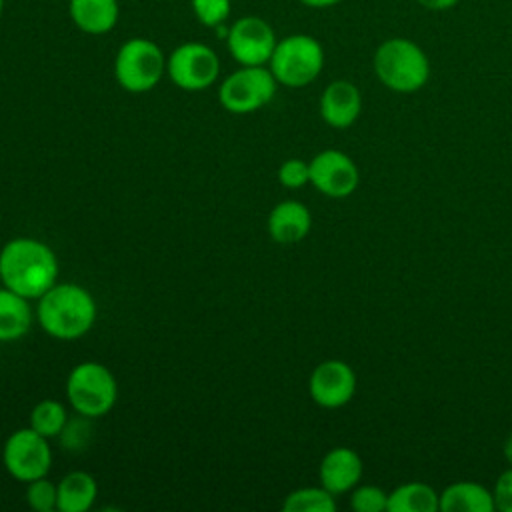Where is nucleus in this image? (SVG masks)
Returning a JSON list of instances; mask_svg holds the SVG:
<instances>
[{
    "label": "nucleus",
    "mask_w": 512,
    "mask_h": 512,
    "mask_svg": "<svg viewBox=\"0 0 512 512\" xmlns=\"http://www.w3.org/2000/svg\"><path fill=\"white\" fill-rule=\"evenodd\" d=\"M374 72L392 92L410 94L428 82L430 60L416 42L408 38H390L374 52Z\"/></svg>",
    "instance_id": "nucleus-3"
},
{
    "label": "nucleus",
    "mask_w": 512,
    "mask_h": 512,
    "mask_svg": "<svg viewBox=\"0 0 512 512\" xmlns=\"http://www.w3.org/2000/svg\"><path fill=\"white\" fill-rule=\"evenodd\" d=\"M494 508L492 492L470 480L454 482L440 492L442 512H492Z\"/></svg>",
    "instance_id": "nucleus-17"
},
{
    "label": "nucleus",
    "mask_w": 512,
    "mask_h": 512,
    "mask_svg": "<svg viewBox=\"0 0 512 512\" xmlns=\"http://www.w3.org/2000/svg\"><path fill=\"white\" fill-rule=\"evenodd\" d=\"M166 74L180 90H206L218 80L220 58L208 44L190 40L170 52L166 58Z\"/></svg>",
    "instance_id": "nucleus-8"
},
{
    "label": "nucleus",
    "mask_w": 512,
    "mask_h": 512,
    "mask_svg": "<svg viewBox=\"0 0 512 512\" xmlns=\"http://www.w3.org/2000/svg\"><path fill=\"white\" fill-rule=\"evenodd\" d=\"M278 82L266 66H240L218 88V100L232 114H250L266 106L276 94Z\"/></svg>",
    "instance_id": "nucleus-7"
},
{
    "label": "nucleus",
    "mask_w": 512,
    "mask_h": 512,
    "mask_svg": "<svg viewBox=\"0 0 512 512\" xmlns=\"http://www.w3.org/2000/svg\"><path fill=\"white\" fill-rule=\"evenodd\" d=\"M226 48L240 66H266L276 48L274 28L260 16L236 18L226 36Z\"/></svg>",
    "instance_id": "nucleus-10"
},
{
    "label": "nucleus",
    "mask_w": 512,
    "mask_h": 512,
    "mask_svg": "<svg viewBox=\"0 0 512 512\" xmlns=\"http://www.w3.org/2000/svg\"><path fill=\"white\" fill-rule=\"evenodd\" d=\"M362 110L360 90L348 80L330 82L320 96V116L332 128L352 126Z\"/></svg>",
    "instance_id": "nucleus-13"
},
{
    "label": "nucleus",
    "mask_w": 512,
    "mask_h": 512,
    "mask_svg": "<svg viewBox=\"0 0 512 512\" xmlns=\"http://www.w3.org/2000/svg\"><path fill=\"white\" fill-rule=\"evenodd\" d=\"M276 82L302 88L314 82L324 68V48L310 34H290L276 42L268 62Z\"/></svg>",
    "instance_id": "nucleus-4"
},
{
    "label": "nucleus",
    "mask_w": 512,
    "mask_h": 512,
    "mask_svg": "<svg viewBox=\"0 0 512 512\" xmlns=\"http://www.w3.org/2000/svg\"><path fill=\"white\" fill-rule=\"evenodd\" d=\"M72 24L90 36H102L116 28L120 18L118 0H68Z\"/></svg>",
    "instance_id": "nucleus-16"
},
{
    "label": "nucleus",
    "mask_w": 512,
    "mask_h": 512,
    "mask_svg": "<svg viewBox=\"0 0 512 512\" xmlns=\"http://www.w3.org/2000/svg\"><path fill=\"white\" fill-rule=\"evenodd\" d=\"M32 324L28 298L10 288H0V342L20 340Z\"/></svg>",
    "instance_id": "nucleus-18"
},
{
    "label": "nucleus",
    "mask_w": 512,
    "mask_h": 512,
    "mask_svg": "<svg viewBox=\"0 0 512 512\" xmlns=\"http://www.w3.org/2000/svg\"><path fill=\"white\" fill-rule=\"evenodd\" d=\"M166 74V56L150 38H128L114 56V78L132 94L152 90Z\"/></svg>",
    "instance_id": "nucleus-5"
},
{
    "label": "nucleus",
    "mask_w": 512,
    "mask_h": 512,
    "mask_svg": "<svg viewBox=\"0 0 512 512\" xmlns=\"http://www.w3.org/2000/svg\"><path fill=\"white\" fill-rule=\"evenodd\" d=\"M388 512H436L440 494L426 482H406L388 494Z\"/></svg>",
    "instance_id": "nucleus-20"
},
{
    "label": "nucleus",
    "mask_w": 512,
    "mask_h": 512,
    "mask_svg": "<svg viewBox=\"0 0 512 512\" xmlns=\"http://www.w3.org/2000/svg\"><path fill=\"white\" fill-rule=\"evenodd\" d=\"M98 494V486L92 474L74 470L58 482V504L60 512H86L92 508Z\"/></svg>",
    "instance_id": "nucleus-19"
},
{
    "label": "nucleus",
    "mask_w": 512,
    "mask_h": 512,
    "mask_svg": "<svg viewBox=\"0 0 512 512\" xmlns=\"http://www.w3.org/2000/svg\"><path fill=\"white\" fill-rule=\"evenodd\" d=\"M308 392L318 406L340 408L348 404L356 392V374L342 360H324L312 370Z\"/></svg>",
    "instance_id": "nucleus-12"
},
{
    "label": "nucleus",
    "mask_w": 512,
    "mask_h": 512,
    "mask_svg": "<svg viewBox=\"0 0 512 512\" xmlns=\"http://www.w3.org/2000/svg\"><path fill=\"white\" fill-rule=\"evenodd\" d=\"M504 458H506L508 464L512 466V436H508L506 442H504Z\"/></svg>",
    "instance_id": "nucleus-30"
},
{
    "label": "nucleus",
    "mask_w": 512,
    "mask_h": 512,
    "mask_svg": "<svg viewBox=\"0 0 512 512\" xmlns=\"http://www.w3.org/2000/svg\"><path fill=\"white\" fill-rule=\"evenodd\" d=\"M350 506L356 512H382L388 508V492L374 484L358 486L350 496Z\"/></svg>",
    "instance_id": "nucleus-25"
},
{
    "label": "nucleus",
    "mask_w": 512,
    "mask_h": 512,
    "mask_svg": "<svg viewBox=\"0 0 512 512\" xmlns=\"http://www.w3.org/2000/svg\"><path fill=\"white\" fill-rule=\"evenodd\" d=\"M308 166L312 186L328 198H346L358 188V168L352 158L340 150H322Z\"/></svg>",
    "instance_id": "nucleus-11"
},
{
    "label": "nucleus",
    "mask_w": 512,
    "mask_h": 512,
    "mask_svg": "<svg viewBox=\"0 0 512 512\" xmlns=\"http://www.w3.org/2000/svg\"><path fill=\"white\" fill-rule=\"evenodd\" d=\"M58 260L36 238H14L0 250V280L6 288L32 300L56 284Z\"/></svg>",
    "instance_id": "nucleus-1"
},
{
    "label": "nucleus",
    "mask_w": 512,
    "mask_h": 512,
    "mask_svg": "<svg viewBox=\"0 0 512 512\" xmlns=\"http://www.w3.org/2000/svg\"><path fill=\"white\" fill-rule=\"evenodd\" d=\"M38 322L56 340L82 338L96 320L92 294L78 284H54L38 298Z\"/></svg>",
    "instance_id": "nucleus-2"
},
{
    "label": "nucleus",
    "mask_w": 512,
    "mask_h": 512,
    "mask_svg": "<svg viewBox=\"0 0 512 512\" xmlns=\"http://www.w3.org/2000/svg\"><path fill=\"white\" fill-rule=\"evenodd\" d=\"M66 398L70 406L88 418L104 416L118 398L114 374L100 362H80L66 380Z\"/></svg>",
    "instance_id": "nucleus-6"
},
{
    "label": "nucleus",
    "mask_w": 512,
    "mask_h": 512,
    "mask_svg": "<svg viewBox=\"0 0 512 512\" xmlns=\"http://www.w3.org/2000/svg\"><path fill=\"white\" fill-rule=\"evenodd\" d=\"M284 512H334L336 502H334V494L328 492L324 486L314 488H298L292 490L284 504H282Z\"/></svg>",
    "instance_id": "nucleus-22"
},
{
    "label": "nucleus",
    "mask_w": 512,
    "mask_h": 512,
    "mask_svg": "<svg viewBox=\"0 0 512 512\" xmlns=\"http://www.w3.org/2000/svg\"><path fill=\"white\" fill-rule=\"evenodd\" d=\"M310 228L312 214L298 200L278 202L268 214V232L278 244H296L308 236Z\"/></svg>",
    "instance_id": "nucleus-15"
},
{
    "label": "nucleus",
    "mask_w": 512,
    "mask_h": 512,
    "mask_svg": "<svg viewBox=\"0 0 512 512\" xmlns=\"http://www.w3.org/2000/svg\"><path fill=\"white\" fill-rule=\"evenodd\" d=\"M196 20L206 28L226 24L232 12V0H190Z\"/></svg>",
    "instance_id": "nucleus-23"
},
{
    "label": "nucleus",
    "mask_w": 512,
    "mask_h": 512,
    "mask_svg": "<svg viewBox=\"0 0 512 512\" xmlns=\"http://www.w3.org/2000/svg\"><path fill=\"white\" fill-rule=\"evenodd\" d=\"M318 474H320V484L336 496L352 490L360 482L362 460L352 448L336 446L324 454Z\"/></svg>",
    "instance_id": "nucleus-14"
},
{
    "label": "nucleus",
    "mask_w": 512,
    "mask_h": 512,
    "mask_svg": "<svg viewBox=\"0 0 512 512\" xmlns=\"http://www.w3.org/2000/svg\"><path fill=\"white\" fill-rule=\"evenodd\" d=\"M66 420H68L66 408L60 402L50 398L40 400L30 412V428L48 440L64 432Z\"/></svg>",
    "instance_id": "nucleus-21"
},
{
    "label": "nucleus",
    "mask_w": 512,
    "mask_h": 512,
    "mask_svg": "<svg viewBox=\"0 0 512 512\" xmlns=\"http://www.w3.org/2000/svg\"><path fill=\"white\" fill-rule=\"evenodd\" d=\"M422 8L426 10H434V12H442V10H450L454 8L460 0H416Z\"/></svg>",
    "instance_id": "nucleus-28"
},
{
    "label": "nucleus",
    "mask_w": 512,
    "mask_h": 512,
    "mask_svg": "<svg viewBox=\"0 0 512 512\" xmlns=\"http://www.w3.org/2000/svg\"><path fill=\"white\" fill-rule=\"evenodd\" d=\"M298 2L308 6V8H330V6H334V4H338L342 0H298Z\"/></svg>",
    "instance_id": "nucleus-29"
},
{
    "label": "nucleus",
    "mask_w": 512,
    "mask_h": 512,
    "mask_svg": "<svg viewBox=\"0 0 512 512\" xmlns=\"http://www.w3.org/2000/svg\"><path fill=\"white\" fill-rule=\"evenodd\" d=\"M278 180L286 188H300L310 182V166L300 158H290L280 164Z\"/></svg>",
    "instance_id": "nucleus-26"
},
{
    "label": "nucleus",
    "mask_w": 512,
    "mask_h": 512,
    "mask_svg": "<svg viewBox=\"0 0 512 512\" xmlns=\"http://www.w3.org/2000/svg\"><path fill=\"white\" fill-rule=\"evenodd\" d=\"M2 462L12 478L26 484L46 476L52 464L48 438H44L30 426L14 430L4 442Z\"/></svg>",
    "instance_id": "nucleus-9"
},
{
    "label": "nucleus",
    "mask_w": 512,
    "mask_h": 512,
    "mask_svg": "<svg viewBox=\"0 0 512 512\" xmlns=\"http://www.w3.org/2000/svg\"><path fill=\"white\" fill-rule=\"evenodd\" d=\"M28 506L36 512H52L58 504V484L50 482L46 476L28 482L26 488Z\"/></svg>",
    "instance_id": "nucleus-24"
},
{
    "label": "nucleus",
    "mask_w": 512,
    "mask_h": 512,
    "mask_svg": "<svg viewBox=\"0 0 512 512\" xmlns=\"http://www.w3.org/2000/svg\"><path fill=\"white\" fill-rule=\"evenodd\" d=\"M2 12H4V0H0V16H2Z\"/></svg>",
    "instance_id": "nucleus-31"
},
{
    "label": "nucleus",
    "mask_w": 512,
    "mask_h": 512,
    "mask_svg": "<svg viewBox=\"0 0 512 512\" xmlns=\"http://www.w3.org/2000/svg\"><path fill=\"white\" fill-rule=\"evenodd\" d=\"M492 496H494V506L500 512H512V466L500 474Z\"/></svg>",
    "instance_id": "nucleus-27"
}]
</instances>
